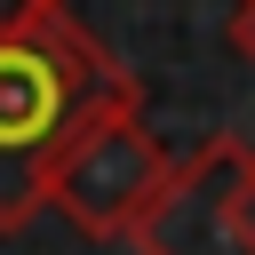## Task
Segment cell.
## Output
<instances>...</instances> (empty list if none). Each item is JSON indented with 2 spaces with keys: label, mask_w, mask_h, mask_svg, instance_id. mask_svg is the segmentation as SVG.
<instances>
[{
  "label": "cell",
  "mask_w": 255,
  "mask_h": 255,
  "mask_svg": "<svg viewBox=\"0 0 255 255\" xmlns=\"http://www.w3.org/2000/svg\"><path fill=\"white\" fill-rule=\"evenodd\" d=\"M128 104H143V88L104 56L88 24H72V8L0 24V231H24L48 207L64 151Z\"/></svg>",
  "instance_id": "cell-1"
},
{
  "label": "cell",
  "mask_w": 255,
  "mask_h": 255,
  "mask_svg": "<svg viewBox=\"0 0 255 255\" xmlns=\"http://www.w3.org/2000/svg\"><path fill=\"white\" fill-rule=\"evenodd\" d=\"M167 175H175V151L151 135L143 104H128V112L96 120V128L64 151V167L48 175V207H56L72 231H88V239H135L143 215L159 207Z\"/></svg>",
  "instance_id": "cell-2"
},
{
  "label": "cell",
  "mask_w": 255,
  "mask_h": 255,
  "mask_svg": "<svg viewBox=\"0 0 255 255\" xmlns=\"http://www.w3.org/2000/svg\"><path fill=\"white\" fill-rule=\"evenodd\" d=\"M239 159H247L239 135H207L199 151H183L159 207L135 231V255H255L247 231H239V207H231Z\"/></svg>",
  "instance_id": "cell-3"
},
{
  "label": "cell",
  "mask_w": 255,
  "mask_h": 255,
  "mask_svg": "<svg viewBox=\"0 0 255 255\" xmlns=\"http://www.w3.org/2000/svg\"><path fill=\"white\" fill-rule=\"evenodd\" d=\"M231 207H239V231H247V247H255V143H247V159H239V183H231Z\"/></svg>",
  "instance_id": "cell-4"
},
{
  "label": "cell",
  "mask_w": 255,
  "mask_h": 255,
  "mask_svg": "<svg viewBox=\"0 0 255 255\" xmlns=\"http://www.w3.org/2000/svg\"><path fill=\"white\" fill-rule=\"evenodd\" d=\"M231 48L255 64V0H239V16H231Z\"/></svg>",
  "instance_id": "cell-5"
},
{
  "label": "cell",
  "mask_w": 255,
  "mask_h": 255,
  "mask_svg": "<svg viewBox=\"0 0 255 255\" xmlns=\"http://www.w3.org/2000/svg\"><path fill=\"white\" fill-rule=\"evenodd\" d=\"M64 0H0V24H32V16H56Z\"/></svg>",
  "instance_id": "cell-6"
}]
</instances>
